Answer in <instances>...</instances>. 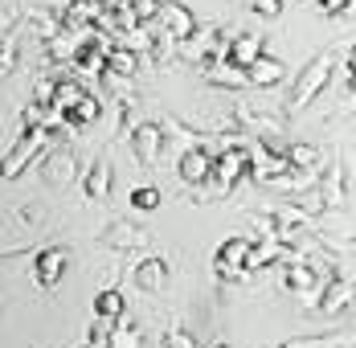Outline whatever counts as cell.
Wrapping results in <instances>:
<instances>
[{"label":"cell","instance_id":"cell-1","mask_svg":"<svg viewBox=\"0 0 356 348\" xmlns=\"http://www.w3.org/2000/svg\"><path fill=\"white\" fill-rule=\"evenodd\" d=\"M332 70H336V58H332V54H316V58L303 66V74L295 78V86H291V95H286V111H291V115L303 111V106L332 82Z\"/></svg>","mask_w":356,"mask_h":348},{"label":"cell","instance_id":"cell-2","mask_svg":"<svg viewBox=\"0 0 356 348\" xmlns=\"http://www.w3.org/2000/svg\"><path fill=\"white\" fill-rule=\"evenodd\" d=\"M45 143H49V136H45L41 127H33V132H21V139H17V143L8 148V156L0 160V176H4V180L21 176L29 164H33V156L45 148Z\"/></svg>","mask_w":356,"mask_h":348},{"label":"cell","instance_id":"cell-3","mask_svg":"<svg viewBox=\"0 0 356 348\" xmlns=\"http://www.w3.org/2000/svg\"><path fill=\"white\" fill-rule=\"evenodd\" d=\"M156 25L164 29V33L172 37V41H188V37L197 33L201 25H197V17L184 8V4H177V0H160V13H156Z\"/></svg>","mask_w":356,"mask_h":348},{"label":"cell","instance_id":"cell-4","mask_svg":"<svg viewBox=\"0 0 356 348\" xmlns=\"http://www.w3.org/2000/svg\"><path fill=\"white\" fill-rule=\"evenodd\" d=\"M70 267V250L66 246H49V250H37L33 258V283L37 287H58L62 275Z\"/></svg>","mask_w":356,"mask_h":348},{"label":"cell","instance_id":"cell-5","mask_svg":"<svg viewBox=\"0 0 356 348\" xmlns=\"http://www.w3.org/2000/svg\"><path fill=\"white\" fill-rule=\"evenodd\" d=\"M177 173H180L184 184H201V180H209V176H213V148H205V143L184 148V152H180Z\"/></svg>","mask_w":356,"mask_h":348},{"label":"cell","instance_id":"cell-6","mask_svg":"<svg viewBox=\"0 0 356 348\" xmlns=\"http://www.w3.org/2000/svg\"><path fill=\"white\" fill-rule=\"evenodd\" d=\"M103 242H107L111 250H143V246H147V230H143L140 221H131V217H119V221L107 226Z\"/></svg>","mask_w":356,"mask_h":348},{"label":"cell","instance_id":"cell-7","mask_svg":"<svg viewBox=\"0 0 356 348\" xmlns=\"http://www.w3.org/2000/svg\"><path fill=\"white\" fill-rule=\"evenodd\" d=\"M246 86H258V90H275L279 82H283V62L279 58H270V54H258L246 70Z\"/></svg>","mask_w":356,"mask_h":348},{"label":"cell","instance_id":"cell-8","mask_svg":"<svg viewBox=\"0 0 356 348\" xmlns=\"http://www.w3.org/2000/svg\"><path fill=\"white\" fill-rule=\"evenodd\" d=\"M320 291H323V295H316V312H323V315H332V312H340V308H348V299H353V283H348L344 275L323 278Z\"/></svg>","mask_w":356,"mask_h":348},{"label":"cell","instance_id":"cell-9","mask_svg":"<svg viewBox=\"0 0 356 348\" xmlns=\"http://www.w3.org/2000/svg\"><path fill=\"white\" fill-rule=\"evenodd\" d=\"M213 176L225 184L250 180V148L246 152H213Z\"/></svg>","mask_w":356,"mask_h":348},{"label":"cell","instance_id":"cell-10","mask_svg":"<svg viewBox=\"0 0 356 348\" xmlns=\"http://www.w3.org/2000/svg\"><path fill=\"white\" fill-rule=\"evenodd\" d=\"M160 143H164V132H160V123L143 119V123H136V127H131V148H136V160L152 164V160H156V152H160Z\"/></svg>","mask_w":356,"mask_h":348},{"label":"cell","instance_id":"cell-11","mask_svg":"<svg viewBox=\"0 0 356 348\" xmlns=\"http://www.w3.org/2000/svg\"><path fill=\"white\" fill-rule=\"evenodd\" d=\"M258 54H262V37H258V33H234V37H229V45H225V58H221V62L246 70Z\"/></svg>","mask_w":356,"mask_h":348},{"label":"cell","instance_id":"cell-12","mask_svg":"<svg viewBox=\"0 0 356 348\" xmlns=\"http://www.w3.org/2000/svg\"><path fill=\"white\" fill-rule=\"evenodd\" d=\"M103 62H107L111 78H136V70H140V54H131V49L119 45V41H111L107 49H103Z\"/></svg>","mask_w":356,"mask_h":348},{"label":"cell","instance_id":"cell-13","mask_svg":"<svg viewBox=\"0 0 356 348\" xmlns=\"http://www.w3.org/2000/svg\"><path fill=\"white\" fill-rule=\"evenodd\" d=\"M164 283H168V262L164 258L152 254V258H143L140 267H136V287L140 291H152L156 295V291H164Z\"/></svg>","mask_w":356,"mask_h":348},{"label":"cell","instance_id":"cell-14","mask_svg":"<svg viewBox=\"0 0 356 348\" xmlns=\"http://www.w3.org/2000/svg\"><path fill=\"white\" fill-rule=\"evenodd\" d=\"M205 78H209V86H221V90H242L246 86V74L238 66H229V62H221V58H213V62H205Z\"/></svg>","mask_w":356,"mask_h":348},{"label":"cell","instance_id":"cell-15","mask_svg":"<svg viewBox=\"0 0 356 348\" xmlns=\"http://www.w3.org/2000/svg\"><path fill=\"white\" fill-rule=\"evenodd\" d=\"M283 242H275V238H262V242H250V254H246V271H262V267H270V262H283Z\"/></svg>","mask_w":356,"mask_h":348},{"label":"cell","instance_id":"cell-16","mask_svg":"<svg viewBox=\"0 0 356 348\" xmlns=\"http://www.w3.org/2000/svg\"><path fill=\"white\" fill-rule=\"evenodd\" d=\"M107 348H143V328L136 319L119 315L115 328H111V336H107Z\"/></svg>","mask_w":356,"mask_h":348},{"label":"cell","instance_id":"cell-17","mask_svg":"<svg viewBox=\"0 0 356 348\" xmlns=\"http://www.w3.org/2000/svg\"><path fill=\"white\" fill-rule=\"evenodd\" d=\"M283 287L286 291H295V295H312V291H320V275H316V267L307 262V267H286V275H283Z\"/></svg>","mask_w":356,"mask_h":348},{"label":"cell","instance_id":"cell-18","mask_svg":"<svg viewBox=\"0 0 356 348\" xmlns=\"http://www.w3.org/2000/svg\"><path fill=\"white\" fill-rule=\"evenodd\" d=\"M82 189H86L90 201H107L111 197V164L107 160H95V164H90V173H86V180H82Z\"/></svg>","mask_w":356,"mask_h":348},{"label":"cell","instance_id":"cell-19","mask_svg":"<svg viewBox=\"0 0 356 348\" xmlns=\"http://www.w3.org/2000/svg\"><path fill=\"white\" fill-rule=\"evenodd\" d=\"M90 90L82 86V78H62V82H54V111H70L74 103H82Z\"/></svg>","mask_w":356,"mask_h":348},{"label":"cell","instance_id":"cell-20","mask_svg":"<svg viewBox=\"0 0 356 348\" xmlns=\"http://www.w3.org/2000/svg\"><path fill=\"white\" fill-rule=\"evenodd\" d=\"M74 176H78V160H74L70 152H54L45 160V180L49 184H70Z\"/></svg>","mask_w":356,"mask_h":348},{"label":"cell","instance_id":"cell-21","mask_svg":"<svg viewBox=\"0 0 356 348\" xmlns=\"http://www.w3.org/2000/svg\"><path fill=\"white\" fill-rule=\"evenodd\" d=\"M74 54H78V37L74 33L58 29V33L45 37V58L49 62H74Z\"/></svg>","mask_w":356,"mask_h":348},{"label":"cell","instance_id":"cell-22","mask_svg":"<svg viewBox=\"0 0 356 348\" xmlns=\"http://www.w3.org/2000/svg\"><path fill=\"white\" fill-rule=\"evenodd\" d=\"M99 115H103L99 99H95V95H86L82 103H74L70 111H62V123H66V127H86V123H95Z\"/></svg>","mask_w":356,"mask_h":348},{"label":"cell","instance_id":"cell-23","mask_svg":"<svg viewBox=\"0 0 356 348\" xmlns=\"http://www.w3.org/2000/svg\"><path fill=\"white\" fill-rule=\"evenodd\" d=\"M95 315H107V319H119V315H127V303H123V295H119L115 287H103V291L95 295Z\"/></svg>","mask_w":356,"mask_h":348},{"label":"cell","instance_id":"cell-24","mask_svg":"<svg viewBox=\"0 0 356 348\" xmlns=\"http://www.w3.org/2000/svg\"><path fill=\"white\" fill-rule=\"evenodd\" d=\"M246 254H250V238H225L213 262H225V267H246Z\"/></svg>","mask_w":356,"mask_h":348},{"label":"cell","instance_id":"cell-25","mask_svg":"<svg viewBox=\"0 0 356 348\" xmlns=\"http://www.w3.org/2000/svg\"><path fill=\"white\" fill-rule=\"evenodd\" d=\"M131 209H140V213L160 209V189H156V184H140V189H131Z\"/></svg>","mask_w":356,"mask_h":348},{"label":"cell","instance_id":"cell-26","mask_svg":"<svg viewBox=\"0 0 356 348\" xmlns=\"http://www.w3.org/2000/svg\"><path fill=\"white\" fill-rule=\"evenodd\" d=\"M229 193H234V184H225V180H217V176H209V180L197 184V197H201V201H221V197H229Z\"/></svg>","mask_w":356,"mask_h":348},{"label":"cell","instance_id":"cell-27","mask_svg":"<svg viewBox=\"0 0 356 348\" xmlns=\"http://www.w3.org/2000/svg\"><path fill=\"white\" fill-rule=\"evenodd\" d=\"M283 348H344V340L340 336H295Z\"/></svg>","mask_w":356,"mask_h":348},{"label":"cell","instance_id":"cell-28","mask_svg":"<svg viewBox=\"0 0 356 348\" xmlns=\"http://www.w3.org/2000/svg\"><path fill=\"white\" fill-rule=\"evenodd\" d=\"M13 70H17V41L0 37V78H8Z\"/></svg>","mask_w":356,"mask_h":348},{"label":"cell","instance_id":"cell-29","mask_svg":"<svg viewBox=\"0 0 356 348\" xmlns=\"http://www.w3.org/2000/svg\"><path fill=\"white\" fill-rule=\"evenodd\" d=\"M340 95H344V103H353V49H344V58H340Z\"/></svg>","mask_w":356,"mask_h":348},{"label":"cell","instance_id":"cell-30","mask_svg":"<svg viewBox=\"0 0 356 348\" xmlns=\"http://www.w3.org/2000/svg\"><path fill=\"white\" fill-rule=\"evenodd\" d=\"M156 13H160V0H131V17H136L140 25H152Z\"/></svg>","mask_w":356,"mask_h":348},{"label":"cell","instance_id":"cell-31","mask_svg":"<svg viewBox=\"0 0 356 348\" xmlns=\"http://www.w3.org/2000/svg\"><path fill=\"white\" fill-rule=\"evenodd\" d=\"M246 8H254L258 17H266V21H275L279 13H283V0H242Z\"/></svg>","mask_w":356,"mask_h":348},{"label":"cell","instance_id":"cell-32","mask_svg":"<svg viewBox=\"0 0 356 348\" xmlns=\"http://www.w3.org/2000/svg\"><path fill=\"white\" fill-rule=\"evenodd\" d=\"M213 271H217L221 283H246V278H250L246 267H225V262H213Z\"/></svg>","mask_w":356,"mask_h":348},{"label":"cell","instance_id":"cell-33","mask_svg":"<svg viewBox=\"0 0 356 348\" xmlns=\"http://www.w3.org/2000/svg\"><path fill=\"white\" fill-rule=\"evenodd\" d=\"M164 348H201V345H197L184 328H172V332H168V340H164Z\"/></svg>","mask_w":356,"mask_h":348},{"label":"cell","instance_id":"cell-34","mask_svg":"<svg viewBox=\"0 0 356 348\" xmlns=\"http://www.w3.org/2000/svg\"><path fill=\"white\" fill-rule=\"evenodd\" d=\"M33 103H37V106H49V103H54V78H41V82H37Z\"/></svg>","mask_w":356,"mask_h":348},{"label":"cell","instance_id":"cell-35","mask_svg":"<svg viewBox=\"0 0 356 348\" xmlns=\"http://www.w3.org/2000/svg\"><path fill=\"white\" fill-rule=\"evenodd\" d=\"M41 111H45V106H37V103H29V106H25V115H21V119H25V132H33V127H41Z\"/></svg>","mask_w":356,"mask_h":348},{"label":"cell","instance_id":"cell-36","mask_svg":"<svg viewBox=\"0 0 356 348\" xmlns=\"http://www.w3.org/2000/svg\"><path fill=\"white\" fill-rule=\"evenodd\" d=\"M348 4H353V0H320V8L327 13V17H340V13H348Z\"/></svg>","mask_w":356,"mask_h":348},{"label":"cell","instance_id":"cell-37","mask_svg":"<svg viewBox=\"0 0 356 348\" xmlns=\"http://www.w3.org/2000/svg\"><path fill=\"white\" fill-rule=\"evenodd\" d=\"M213 348H229V345H213Z\"/></svg>","mask_w":356,"mask_h":348},{"label":"cell","instance_id":"cell-38","mask_svg":"<svg viewBox=\"0 0 356 348\" xmlns=\"http://www.w3.org/2000/svg\"><path fill=\"white\" fill-rule=\"evenodd\" d=\"M82 348H95V345H82Z\"/></svg>","mask_w":356,"mask_h":348}]
</instances>
